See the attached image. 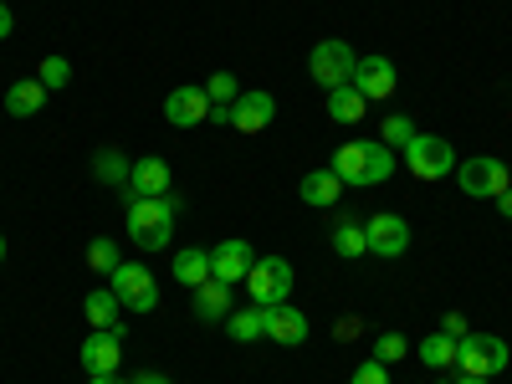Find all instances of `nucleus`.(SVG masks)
I'll return each mask as SVG.
<instances>
[{
  "instance_id": "f03ea898",
  "label": "nucleus",
  "mask_w": 512,
  "mask_h": 384,
  "mask_svg": "<svg viewBox=\"0 0 512 384\" xmlns=\"http://www.w3.org/2000/svg\"><path fill=\"white\" fill-rule=\"evenodd\" d=\"M175 216H180V200L175 195H149V200H128V236H134L139 251H164L169 236H175Z\"/></svg>"
},
{
  "instance_id": "412c9836",
  "label": "nucleus",
  "mask_w": 512,
  "mask_h": 384,
  "mask_svg": "<svg viewBox=\"0 0 512 384\" xmlns=\"http://www.w3.org/2000/svg\"><path fill=\"white\" fill-rule=\"evenodd\" d=\"M364 113H369V98L354 88V82H344V88L328 93V118H333V123H359Z\"/></svg>"
},
{
  "instance_id": "bb28decb",
  "label": "nucleus",
  "mask_w": 512,
  "mask_h": 384,
  "mask_svg": "<svg viewBox=\"0 0 512 384\" xmlns=\"http://www.w3.org/2000/svg\"><path fill=\"white\" fill-rule=\"evenodd\" d=\"M333 251H338V256H349V262H354V256H364V251H369V241H364V226L344 216V221L333 226Z\"/></svg>"
},
{
  "instance_id": "a878e982",
  "label": "nucleus",
  "mask_w": 512,
  "mask_h": 384,
  "mask_svg": "<svg viewBox=\"0 0 512 384\" xmlns=\"http://www.w3.org/2000/svg\"><path fill=\"white\" fill-rule=\"evenodd\" d=\"M128 169L134 164H128L118 149H98L93 154V180H103V185H128Z\"/></svg>"
},
{
  "instance_id": "7ed1b4c3",
  "label": "nucleus",
  "mask_w": 512,
  "mask_h": 384,
  "mask_svg": "<svg viewBox=\"0 0 512 384\" xmlns=\"http://www.w3.org/2000/svg\"><path fill=\"white\" fill-rule=\"evenodd\" d=\"M292 262L287 256H256V267L246 272V292H251V303L256 308H277L292 297Z\"/></svg>"
},
{
  "instance_id": "0eeeda50",
  "label": "nucleus",
  "mask_w": 512,
  "mask_h": 384,
  "mask_svg": "<svg viewBox=\"0 0 512 384\" xmlns=\"http://www.w3.org/2000/svg\"><path fill=\"white\" fill-rule=\"evenodd\" d=\"M354 67H359V57H354L349 41H318L313 57H308V72H313V82H318L323 93H333V88H344V82H354Z\"/></svg>"
},
{
  "instance_id": "f704fd0d",
  "label": "nucleus",
  "mask_w": 512,
  "mask_h": 384,
  "mask_svg": "<svg viewBox=\"0 0 512 384\" xmlns=\"http://www.w3.org/2000/svg\"><path fill=\"white\" fill-rule=\"evenodd\" d=\"M134 384H175V379H164V374H154V369H144V374H134Z\"/></svg>"
},
{
  "instance_id": "6ab92c4d",
  "label": "nucleus",
  "mask_w": 512,
  "mask_h": 384,
  "mask_svg": "<svg viewBox=\"0 0 512 384\" xmlns=\"http://www.w3.org/2000/svg\"><path fill=\"white\" fill-rule=\"evenodd\" d=\"M41 103H47V88H41L36 77H21V82H11V88H6V113L11 118H36Z\"/></svg>"
},
{
  "instance_id": "423d86ee",
  "label": "nucleus",
  "mask_w": 512,
  "mask_h": 384,
  "mask_svg": "<svg viewBox=\"0 0 512 384\" xmlns=\"http://www.w3.org/2000/svg\"><path fill=\"white\" fill-rule=\"evenodd\" d=\"M507 344L497 333H466L461 344H456V369L461 374H482V379H492V374H502L507 369Z\"/></svg>"
},
{
  "instance_id": "4468645a",
  "label": "nucleus",
  "mask_w": 512,
  "mask_h": 384,
  "mask_svg": "<svg viewBox=\"0 0 512 384\" xmlns=\"http://www.w3.org/2000/svg\"><path fill=\"white\" fill-rule=\"evenodd\" d=\"M395 62L390 57H359V67H354V88L369 98V103H384L395 93Z\"/></svg>"
},
{
  "instance_id": "cd10ccee",
  "label": "nucleus",
  "mask_w": 512,
  "mask_h": 384,
  "mask_svg": "<svg viewBox=\"0 0 512 384\" xmlns=\"http://www.w3.org/2000/svg\"><path fill=\"white\" fill-rule=\"evenodd\" d=\"M415 134H420V128H415V123H410L405 113H395V118H384V128H379V144L400 154V149H405V144H410Z\"/></svg>"
},
{
  "instance_id": "72a5a7b5",
  "label": "nucleus",
  "mask_w": 512,
  "mask_h": 384,
  "mask_svg": "<svg viewBox=\"0 0 512 384\" xmlns=\"http://www.w3.org/2000/svg\"><path fill=\"white\" fill-rule=\"evenodd\" d=\"M16 31V16H11V6H6V0H0V41H6Z\"/></svg>"
},
{
  "instance_id": "20e7f679",
  "label": "nucleus",
  "mask_w": 512,
  "mask_h": 384,
  "mask_svg": "<svg viewBox=\"0 0 512 384\" xmlns=\"http://www.w3.org/2000/svg\"><path fill=\"white\" fill-rule=\"evenodd\" d=\"M400 154H405V169L415 180H446V175H456V149L441 134H415Z\"/></svg>"
},
{
  "instance_id": "1a4fd4ad",
  "label": "nucleus",
  "mask_w": 512,
  "mask_h": 384,
  "mask_svg": "<svg viewBox=\"0 0 512 384\" xmlns=\"http://www.w3.org/2000/svg\"><path fill=\"white\" fill-rule=\"evenodd\" d=\"M364 241H369V251L374 256H384V262H395V256H405L410 251V221L405 216H369L364 221Z\"/></svg>"
},
{
  "instance_id": "9d476101",
  "label": "nucleus",
  "mask_w": 512,
  "mask_h": 384,
  "mask_svg": "<svg viewBox=\"0 0 512 384\" xmlns=\"http://www.w3.org/2000/svg\"><path fill=\"white\" fill-rule=\"evenodd\" d=\"M128 200H149V195H175V175H169V164L159 154H144L134 159V169H128V185H123Z\"/></svg>"
},
{
  "instance_id": "58836bf2",
  "label": "nucleus",
  "mask_w": 512,
  "mask_h": 384,
  "mask_svg": "<svg viewBox=\"0 0 512 384\" xmlns=\"http://www.w3.org/2000/svg\"><path fill=\"white\" fill-rule=\"evenodd\" d=\"M0 262H6V236H0Z\"/></svg>"
},
{
  "instance_id": "f257e3e1",
  "label": "nucleus",
  "mask_w": 512,
  "mask_h": 384,
  "mask_svg": "<svg viewBox=\"0 0 512 384\" xmlns=\"http://www.w3.org/2000/svg\"><path fill=\"white\" fill-rule=\"evenodd\" d=\"M395 149H384L379 139H354V144H338V154L328 159V169L344 185H359V190H369V185H384L395 175Z\"/></svg>"
},
{
  "instance_id": "c85d7f7f",
  "label": "nucleus",
  "mask_w": 512,
  "mask_h": 384,
  "mask_svg": "<svg viewBox=\"0 0 512 384\" xmlns=\"http://www.w3.org/2000/svg\"><path fill=\"white\" fill-rule=\"evenodd\" d=\"M36 82H41L47 93L67 88V82H72V62H67V57H41V67H36Z\"/></svg>"
},
{
  "instance_id": "c9c22d12",
  "label": "nucleus",
  "mask_w": 512,
  "mask_h": 384,
  "mask_svg": "<svg viewBox=\"0 0 512 384\" xmlns=\"http://www.w3.org/2000/svg\"><path fill=\"white\" fill-rule=\"evenodd\" d=\"M88 384H134V379H123V374H93Z\"/></svg>"
},
{
  "instance_id": "ddd939ff",
  "label": "nucleus",
  "mask_w": 512,
  "mask_h": 384,
  "mask_svg": "<svg viewBox=\"0 0 512 384\" xmlns=\"http://www.w3.org/2000/svg\"><path fill=\"white\" fill-rule=\"evenodd\" d=\"M272 118H277V98L272 93H241L236 103H231V128H241V134H262V128H272Z\"/></svg>"
},
{
  "instance_id": "2eb2a0df",
  "label": "nucleus",
  "mask_w": 512,
  "mask_h": 384,
  "mask_svg": "<svg viewBox=\"0 0 512 384\" xmlns=\"http://www.w3.org/2000/svg\"><path fill=\"white\" fill-rule=\"evenodd\" d=\"M164 118H169V128H200L210 118L205 88H175V93L164 98Z\"/></svg>"
},
{
  "instance_id": "f8f14e48",
  "label": "nucleus",
  "mask_w": 512,
  "mask_h": 384,
  "mask_svg": "<svg viewBox=\"0 0 512 384\" xmlns=\"http://www.w3.org/2000/svg\"><path fill=\"white\" fill-rule=\"evenodd\" d=\"M251 267H256V251H251L241 236H226L216 251H210V277L226 282V287L246 282V272H251Z\"/></svg>"
},
{
  "instance_id": "c756f323",
  "label": "nucleus",
  "mask_w": 512,
  "mask_h": 384,
  "mask_svg": "<svg viewBox=\"0 0 512 384\" xmlns=\"http://www.w3.org/2000/svg\"><path fill=\"white\" fill-rule=\"evenodd\" d=\"M205 98H210V103H236V98H241V82H236V72H210V82H205Z\"/></svg>"
},
{
  "instance_id": "6e6552de",
  "label": "nucleus",
  "mask_w": 512,
  "mask_h": 384,
  "mask_svg": "<svg viewBox=\"0 0 512 384\" xmlns=\"http://www.w3.org/2000/svg\"><path fill=\"white\" fill-rule=\"evenodd\" d=\"M502 190H512V169L492 154H472V159H461V195H472V200H497Z\"/></svg>"
},
{
  "instance_id": "393cba45",
  "label": "nucleus",
  "mask_w": 512,
  "mask_h": 384,
  "mask_svg": "<svg viewBox=\"0 0 512 384\" xmlns=\"http://www.w3.org/2000/svg\"><path fill=\"white\" fill-rule=\"evenodd\" d=\"M118 267H123L118 241H113V236H98V241L88 246V272H93V277H113Z\"/></svg>"
},
{
  "instance_id": "39448f33",
  "label": "nucleus",
  "mask_w": 512,
  "mask_h": 384,
  "mask_svg": "<svg viewBox=\"0 0 512 384\" xmlns=\"http://www.w3.org/2000/svg\"><path fill=\"white\" fill-rule=\"evenodd\" d=\"M108 287H113V297H118L128 313H154L159 308V282H154V272L144 262H123L108 277Z\"/></svg>"
},
{
  "instance_id": "a211bd4d",
  "label": "nucleus",
  "mask_w": 512,
  "mask_h": 384,
  "mask_svg": "<svg viewBox=\"0 0 512 384\" xmlns=\"http://www.w3.org/2000/svg\"><path fill=\"white\" fill-rule=\"evenodd\" d=\"M297 195H303L313 210H328V205H338V195H344V180H338L333 169H313V175H303Z\"/></svg>"
},
{
  "instance_id": "e433bc0d",
  "label": "nucleus",
  "mask_w": 512,
  "mask_h": 384,
  "mask_svg": "<svg viewBox=\"0 0 512 384\" xmlns=\"http://www.w3.org/2000/svg\"><path fill=\"white\" fill-rule=\"evenodd\" d=\"M497 210H502V216L512 221V190H502V195H497Z\"/></svg>"
},
{
  "instance_id": "b1692460",
  "label": "nucleus",
  "mask_w": 512,
  "mask_h": 384,
  "mask_svg": "<svg viewBox=\"0 0 512 384\" xmlns=\"http://www.w3.org/2000/svg\"><path fill=\"white\" fill-rule=\"evenodd\" d=\"M420 364L425 369H456V338H446V333L420 338Z\"/></svg>"
},
{
  "instance_id": "dca6fc26",
  "label": "nucleus",
  "mask_w": 512,
  "mask_h": 384,
  "mask_svg": "<svg viewBox=\"0 0 512 384\" xmlns=\"http://www.w3.org/2000/svg\"><path fill=\"white\" fill-rule=\"evenodd\" d=\"M267 338H272V344H303V338H308V318L303 313H297L292 303H277V308H267Z\"/></svg>"
},
{
  "instance_id": "473e14b6",
  "label": "nucleus",
  "mask_w": 512,
  "mask_h": 384,
  "mask_svg": "<svg viewBox=\"0 0 512 384\" xmlns=\"http://www.w3.org/2000/svg\"><path fill=\"white\" fill-rule=\"evenodd\" d=\"M441 333H446V338H456V344H461V338L472 333V328H466V313H446V318H441Z\"/></svg>"
},
{
  "instance_id": "4be33fe9",
  "label": "nucleus",
  "mask_w": 512,
  "mask_h": 384,
  "mask_svg": "<svg viewBox=\"0 0 512 384\" xmlns=\"http://www.w3.org/2000/svg\"><path fill=\"white\" fill-rule=\"evenodd\" d=\"M226 333L236 338V344H256V338H267V308H231V318H226Z\"/></svg>"
},
{
  "instance_id": "4c0bfd02",
  "label": "nucleus",
  "mask_w": 512,
  "mask_h": 384,
  "mask_svg": "<svg viewBox=\"0 0 512 384\" xmlns=\"http://www.w3.org/2000/svg\"><path fill=\"white\" fill-rule=\"evenodd\" d=\"M451 384H487V379H482V374H456Z\"/></svg>"
},
{
  "instance_id": "5701e85b",
  "label": "nucleus",
  "mask_w": 512,
  "mask_h": 384,
  "mask_svg": "<svg viewBox=\"0 0 512 384\" xmlns=\"http://www.w3.org/2000/svg\"><path fill=\"white\" fill-rule=\"evenodd\" d=\"M175 282L180 287H200V282H210V251H200V246H185L180 256H175Z\"/></svg>"
},
{
  "instance_id": "aec40b11",
  "label": "nucleus",
  "mask_w": 512,
  "mask_h": 384,
  "mask_svg": "<svg viewBox=\"0 0 512 384\" xmlns=\"http://www.w3.org/2000/svg\"><path fill=\"white\" fill-rule=\"evenodd\" d=\"M82 313H88V328H118L123 303L113 297V287H93L88 297H82ZM118 333H123V328H118Z\"/></svg>"
},
{
  "instance_id": "f3484780",
  "label": "nucleus",
  "mask_w": 512,
  "mask_h": 384,
  "mask_svg": "<svg viewBox=\"0 0 512 384\" xmlns=\"http://www.w3.org/2000/svg\"><path fill=\"white\" fill-rule=\"evenodd\" d=\"M195 318H200V323H226V318H231V287L216 282V277L200 282V287H195Z\"/></svg>"
},
{
  "instance_id": "2f4dec72",
  "label": "nucleus",
  "mask_w": 512,
  "mask_h": 384,
  "mask_svg": "<svg viewBox=\"0 0 512 384\" xmlns=\"http://www.w3.org/2000/svg\"><path fill=\"white\" fill-rule=\"evenodd\" d=\"M349 384H390V364H379V359H364L354 374H349Z\"/></svg>"
},
{
  "instance_id": "7c9ffc66",
  "label": "nucleus",
  "mask_w": 512,
  "mask_h": 384,
  "mask_svg": "<svg viewBox=\"0 0 512 384\" xmlns=\"http://www.w3.org/2000/svg\"><path fill=\"white\" fill-rule=\"evenodd\" d=\"M410 354V338L405 333H379V344H374V359L379 364H400Z\"/></svg>"
},
{
  "instance_id": "9b49d317",
  "label": "nucleus",
  "mask_w": 512,
  "mask_h": 384,
  "mask_svg": "<svg viewBox=\"0 0 512 384\" xmlns=\"http://www.w3.org/2000/svg\"><path fill=\"white\" fill-rule=\"evenodd\" d=\"M77 359H82V369H88V379L93 374H118V364H123V333L118 328H93Z\"/></svg>"
}]
</instances>
